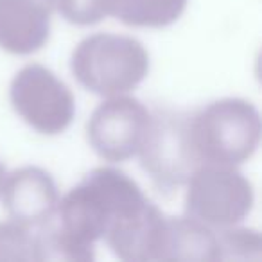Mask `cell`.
Here are the masks:
<instances>
[{
    "label": "cell",
    "instance_id": "obj_9",
    "mask_svg": "<svg viewBox=\"0 0 262 262\" xmlns=\"http://www.w3.org/2000/svg\"><path fill=\"white\" fill-rule=\"evenodd\" d=\"M0 198L11 219L27 226H40L54 217L59 192L54 178L45 169L26 165L6 174Z\"/></svg>",
    "mask_w": 262,
    "mask_h": 262
},
{
    "label": "cell",
    "instance_id": "obj_10",
    "mask_svg": "<svg viewBox=\"0 0 262 262\" xmlns=\"http://www.w3.org/2000/svg\"><path fill=\"white\" fill-rule=\"evenodd\" d=\"M51 15L34 0H0V49L16 56L40 51L51 36Z\"/></svg>",
    "mask_w": 262,
    "mask_h": 262
},
{
    "label": "cell",
    "instance_id": "obj_7",
    "mask_svg": "<svg viewBox=\"0 0 262 262\" xmlns=\"http://www.w3.org/2000/svg\"><path fill=\"white\" fill-rule=\"evenodd\" d=\"M151 112L135 97L113 95L97 106L86 124L90 147L106 162L137 157L146 140Z\"/></svg>",
    "mask_w": 262,
    "mask_h": 262
},
{
    "label": "cell",
    "instance_id": "obj_11",
    "mask_svg": "<svg viewBox=\"0 0 262 262\" xmlns=\"http://www.w3.org/2000/svg\"><path fill=\"white\" fill-rule=\"evenodd\" d=\"M165 260L215 262L219 260L217 233L214 228L189 217H169Z\"/></svg>",
    "mask_w": 262,
    "mask_h": 262
},
{
    "label": "cell",
    "instance_id": "obj_5",
    "mask_svg": "<svg viewBox=\"0 0 262 262\" xmlns=\"http://www.w3.org/2000/svg\"><path fill=\"white\" fill-rule=\"evenodd\" d=\"M253 203V185L233 165L203 164L187 182L185 215L214 230L239 225Z\"/></svg>",
    "mask_w": 262,
    "mask_h": 262
},
{
    "label": "cell",
    "instance_id": "obj_16",
    "mask_svg": "<svg viewBox=\"0 0 262 262\" xmlns=\"http://www.w3.org/2000/svg\"><path fill=\"white\" fill-rule=\"evenodd\" d=\"M34 2L43 6V8L51 9V11H56V0H34Z\"/></svg>",
    "mask_w": 262,
    "mask_h": 262
},
{
    "label": "cell",
    "instance_id": "obj_17",
    "mask_svg": "<svg viewBox=\"0 0 262 262\" xmlns=\"http://www.w3.org/2000/svg\"><path fill=\"white\" fill-rule=\"evenodd\" d=\"M4 178H6V167H4V164L0 162V192H2V185H4Z\"/></svg>",
    "mask_w": 262,
    "mask_h": 262
},
{
    "label": "cell",
    "instance_id": "obj_8",
    "mask_svg": "<svg viewBox=\"0 0 262 262\" xmlns=\"http://www.w3.org/2000/svg\"><path fill=\"white\" fill-rule=\"evenodd\" d=\"M102 239L120 260L162 262L167 251L169 215L147 200L137 212L110 226Z\"/></svg>",
    "mask_w": 262,
    "mask_h": 262
},
{
    "label": "cell",
    "instance_id": "obj_14",
    "mask_svg": "<svg viewBox=\"0 0 262 262\" xmlns=\"http://www.w3.org/2000/svg\"><path fill=\"white\" fill-rule=\"evenodd\" d=\"M0 260H36V244L31 226L15 219L0 223Z\"/></svg>",
    "mask_w": 262,
    "mask_h": 262
},
{
    "label": "cell",
    "instance_id": "obj_3",
    "mask_svg": "<svg viewBox=\"0 0 262 262\" xmlns=\"http://www.w3.org/2000/svg\"><path fill=\"white\" fill-rule=\"evenodd\" d=\"M70 70L83 88L102 97L137 88L149 74V54L139 40L124 34L97 33L72 52Z\"/></svg>",
    "mask_w": 262,
    "mask_h": 262
},
{
    "label": "cell",
    "instance_id": "obj_4",
    "mask_svg": "<svg viewBox=\"0 0 262 262\" xmlns=\"http://www.w3.org/2000/svg\"><path fill=\"white\" fill-rule=\"evenodd\" d=\"M140 167L160 192L171 194L189 182L200 167L190 140V113L182 110H155L139 155Z\"/></svg>",
    "mask_w": 262,
    "mask_h": 262
},
{
    "label": "cell",
    "instance_id": "obj_15",
    "mask_svg": "<svg viewBox=\"0 0 262 262\" xmlns=\"http://www.w3.org/2000/svg\"><path fill=\"white\" fill-rule=\"evenodd\" d=\"M115 0H56V11L74 26H94L113 13Z\"/></svg>",
    "mask_w": 262,
    "mask_h": 262
},
{
    "label": "cell",
    "instance_id": "obj_13",
    "mask_svg": "<svg viewBox=\"0 0 262 262\" xmlns=\"http://www.w3.org/2000/svg\"><path fill=\"white\" fill-rule=\"evenodd\" d=\"M219 260H260V233L251 228H217Z\"/></svg>",
    "mask_w": 262,
    "mask_h": 262
},
{
    "label": "cell",
    "instance_id": "obj_6",
    "mask_svg": "<svg viewBox=\"0 0 262 262\" xmlns=\"http://www.w3.org/2000/svg\"><path fill=\"white\" fill-rule=\"evenodd\" d=\"M13 110L41 135H59L72 124L76 99L47 67L31 63L20 69L9 86Z\"/></svg>",
    "mask_w": 262,
    "mask_h": 262
},
{
    "label": "cell",
    "instance_id": "obj_1",
    "mask_svg": "<svg viewBox=\"0 0 262 262\" xmlns=\"http://www.w3.org/2000/svg\"><path fill=\"white\" fill-rule=\"evenodd\" d=\"M147 200L126 172L97 167L58 201L54 219L77 246L95 251L94 243L106 235L110 226L137 212Z\"/></svg>",
    "mask_w": 262,
    "mask_h": 262
},
{
    "label": "cell",
    "instance_id": "obj_12",
    "mask_svg": "<svg viewBox=\"0 0 262 262\" xmlns=\"http://www.w3.org/2000/svg\"><path fill=\"white\" fill-rule=\"evenodd\" d=\"M187 0H115L112 16L129 27L162 29L183 15Z\"/></svg>",
    "mask_w": 262,
    "mask_h": 262
},
{
    "label": "cell",
    "instance_id": "obj_2",
    "mask_svg": "<svg viewBox=\"0 0 262 262\" xmlns=\"http://www.w3.org/2000/svg\"><path fill=\"white\" fill-rule=\"evenodd\" d=\"M260 131V113L244 99H219L190 113V140L201 165L244 164L258 149Z\"/></svg>",
    "mask_w": 262,
    "mask_h": 262
}]
</instances>
